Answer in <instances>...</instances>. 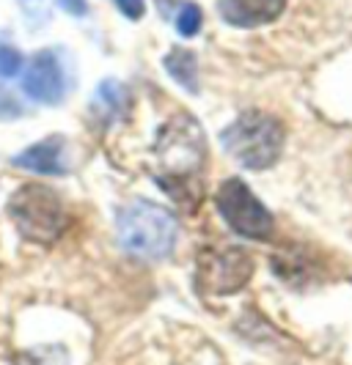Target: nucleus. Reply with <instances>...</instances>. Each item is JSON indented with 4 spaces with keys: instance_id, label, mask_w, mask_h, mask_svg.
<instances>
[{
    "instance_id": "0eeeda50",
    "label": "nucleus",
    "mask_w": 352,
    "mask_h": 365,
    "mask_svg": "<svg viewBox=\"0 0 352 365\" xmlns=\"http://www.w3.org/2000/svg\"><path fill=\"white\" fill-rule=\"evenodd\" d=\"M22 93L36 105H58L66 96V72L56 50L36 53L22 72Z\"/></svg>"
},
{
    "instance_id": "9d476101",
    "label": "nucleus",
    "mask_w": 352,
    "mask_h": 365,
    "mask_svg": "<svg viewBox=\"0 0 352 365\" xmlns=\"http://www.w3.org/2000/svg\"><path fill=\"white\" fill-rule=\"evenodd\" d=\"M163 66L185 91H198V61H196V55L190 53V50H185V47L171 50L166 55V61H163Z\"/></svg>"
},
{
    "instance_id": "423d86ee",
    "label": "nucleus",
    "mask_w": 352,
    "mask_h": 365,
    "mask_svg": "<svg viewBox=\"0 0 352 365\" xmlns=\"http://www.w3.org/2000/svg\"><path fill=\"white\" fill-rule=\"evenodd\" d=\"M251 274H253V261L240 247L206 250L198 258V283L204 292L234 294L251 280Z\"/></svg>"
},
{
    "instance_id": "dca6fc26",
    "label": "nucleus",
    "mask_w": 352,
    "mask_h": 365,
    "mask_svg": "<svg viewBox=\"0 0 352 365\" xmlns=\"http://www.w3.org/2000/svg\"><path fill=\"white\" fill-rule=\"evenodd\" d=\"M58 3H61V9H66V11L74 14V17H83V14L89 11L86 0H58Z\"/></svg>"
},
{
    "instance_id": "20e7f679",
    "label": "nucleus",
    "mask_w": 352,
    "mask_h": 365,
    "mask_svg": "<svg viewBox=\"0 0 352 365\" xmlns=\"http://www.w3.org/2000/svg\"><path fill=\"white\" fill-rule=\"evenodd\" d=\"M9 217L17 225V231L31 242H53L66 228V209L44 184H25L9 201Z\"/></svg>"
},
{
    "instance_id": "ddd939ff",
    "label": "nucleus",
    "mask_w": 352,
    "mask_h": 365,
    "mask_svg": "<svg viewBox=\"0 0 352 365\" xmlns=\"http://www.w3.org/2000/svg\"><path fill=\"white\" fill-rule=\"evenodd\" d=\"M19 115H22V105L17 102V96L0 88V121H14Z\"/></svg>"
},
{
    "instance_id": "39448f33",
    "label": "nucleus",
    "mask_w": 352,
    "mask_h": 365,
    "mask_svg": "<svg viewBox=\"0 0 352 365\" xmlns=\"http://www.w3.org/2000/svg\"><path fill=\"white\" fill-rule=\"evenodd\" d=\"M215 203H218V212L221 217L226 220V225L240 234L245 239H270L273 237V215L264 203L253 195V190L248 184L231 176L218 187V195H215Z\"/></svg>"
},
{
    "instance_id": "1a4fd4ad",
    "label": "nucleus",
    "mask_w": 352,
    "mask_h": 365,
    "mask_svg": "<svg viewBox=\"0 0 352 365\" xmlns=\"http://www.w3.org/2000/svg\"><path fill=\"white\" fill-rule=\"evenodd\" d=\"M286 0H218L223 22L231 28H259L281 17Z\"/></svg>"
},
{
    "instance_id": "2eb2a0df",
    "label": "nucleus",
    "mask_w": 352,
    "mask_h": 365,
    "mask_svg": "<svg viewBox=\"0 0 352 365\" xmlns=\"http://www.w3.org/2000/svg\"><path fill=\"white\" fill-rule=\"evenodd\" d=\"M113 3H116V9H119L127 19H141L144 17V11H146L144 0H113Z\"/></svg>"
},
{
    "instance_id": "7ed1b4c3",
    "label": "nucleus",
    "mask_w": 352,
    "mask_h": 365,
    "mask_svg": "<svg viewBox=\"0 0 352 365\" xmlns=\"http://www.w3.org/2000/svg\"><path fill=\"white\" fill-rule=\"evenodd\" d=\"M116 231L121 247L138 258H166L179 239L176 217L166 206L144 198H135L119 209Z\"/></svg>"
},
{
    "instance_id": "f03ea898",
    "label": "nucleus",
    "mask_w": 352,
    "mask_h": 365,
    "mask_svg": "<svg viewBox=\"0 0 352 365\" xmlns=\"http://www.w3.org/2000/svg\"><path fill=\"white\" fill-rule=\"evenodd\" d=\"M221 143L226 154L248 170H264L278 163L286 129L273 113L245 110L221 132Z\"/></svg>"
},
{
    "instance_id": "9b49d317",
    "label": "nucleus",
    "mask_w": 352,
    "mask_h": 365,
    "mask_svg": "<svg viewBox=\"0 0 352 365\" xmlns=\"http://www.w3.org/2000/svg\"><path fill=\"white\" fill-rule=\"evenodd\" d=\"M176 31L185 38L196 36L201 31V9L193 6V3H185L182 11H179V17H176Z\"/></svg>"
},
{
    "instance_id": "f8f14e48",
    "label": "nucleus",
    "mask_w": 352,
    "mask_h": 365,
    "mask_svg": "<svg viewBox=\"0 0 352 365\" xmlns=\"http://www.w3.org/2000/svg\"><path fill=\"white\" fill-rule=\"evenodd\" d=\"M22 72V55L17 47L11 44H0V77L9 80V77H17Z\"/></svg>"
},
{
    "instance_id": "6e6552de",
    "label": "nucleus",
    "mask_w": 352,
    "mask_h": 365,
    "mask_svg": "<svg viewBox=\"0 0 352 365\" xmlns=\"http://www.w3.org/2000/svg\"><path fill=\"white\" fill-rule=\"evenodd\" d=\"M11 163L22 168V170L41 173V176H64L69 170V163H66V138L50 135V138L39 140L34 146H28L25 151H19Z\"/></svg>"
},
{
    "instance_id": "4468645a",
    "label": "nucleus",
    "mask_w": 352,
    "mask_h": 365,
    "mask_svg": "<svg viewBox=\"0 0 352 365\" xmlns=\"http://www.w3.org/2000/svg\"><path fill=\"white\" fill-rule=\"evenodd\" d=\"M25 365H66V363H64L61 349H44V351H39V354H28V357H25Z\"/></svg>"
},
{
    "instance_id": "f257e3e1",
    "label": "nucleus",
    "mask_w": 352,
    "mask_h": 365,
    "mask_svg": "<svg viewBox=\"0 0 352 365\" xmlns=\"http://www.w3.org/2000/svg\"><path fill=\"white\" fill-rule=\"evenodd\" d=\"M154 157L160 165V182L168 192L179 198H193L196 192L190 187L196 184V179H201L206 165V140L201 124L187 113L171 118L157 135Z\"/></svg>"
}]
</instances>
